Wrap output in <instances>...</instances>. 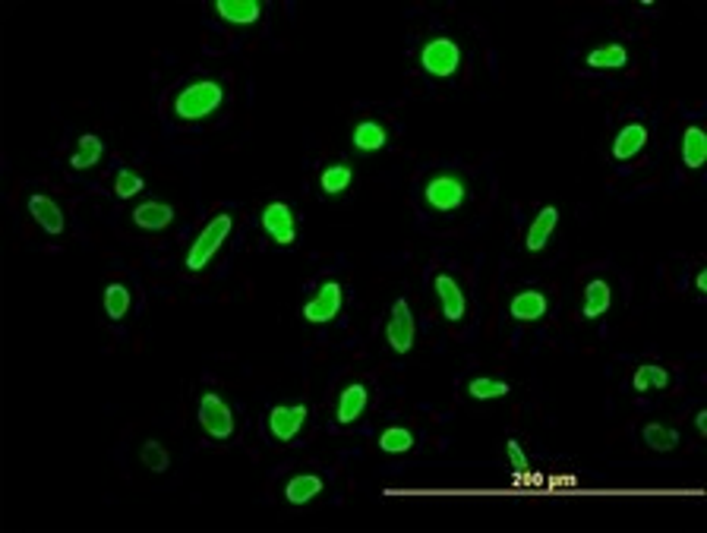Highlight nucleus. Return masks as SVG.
I'll return each instance as SVG.
<instances>
[{
    "mask_svg": "<svg viewBox=\"0 0 707 533\" xmlns=\"http://www.w3.org/2000/svg\"><path fill=\"white\" fill-rule=\"evenodd\" d=\"M508 392H512L508 382L496 379V376H477V379H471V385H467V394L474 401H496V398H506Z\"/></svg>",
    "mask_w": 707,
    "mask_h": 533,
    "instance_id": "nucleus-28",
    "label": "nucleus"
},
{
    "mask_svg": "<svg viewBox=\"0 0 707 533\" xmlns=\"http://www.w3.org/2000/svg\"><path fill=\"white\" fill-rule=\"evenodd\" d=\"M225 101V86L218 80H200L193 86H187L183 92H177L174 98V114H177V121H202L209 114H215Z\"/></svg>",
    "mask_w": 707,
    "mask_h": 533,
    "instance_id": "nucleus-1",
    "label": "nucleus"
},
{
    "mask_svg": "<svg viewBox=\"0 0 707 533\" xmlns=\"http://www.w3.org/2000/svg\"><path fill=\"white\" fill-rule=\"evenodd\" d=\"M609 307H613V287H609L603 278L587 281L584 309H581V316H584V319H601V316L609 313Z\"/></svg>",
    "mask_w": 707,
    "mask_h": 533,
    "instance_id": "nucleus-17",
    "label": "nucleus"
},
{
    "mask_svg": "<svg viewBox=\"0 0 707 533\" xmlns=\"http://www.w3.org/2000/svg\"><path fill=\"white\" fill-rule=\"evenodd\" d=\"M423 199H427L430 208H436V212H442V215L458 212L467 199V187L458 173H448V171L433 173L427 181V187H423Z\"/></svg>",
    "mask_w": 707,
    "mask_h": 533,
    "instance_id": "nucleus-3",
    "label": "nucleus"
},
{
    "mask_svg": "<svg viewBox=\"0 0 707 533\" xmlns=\"http://www.w3.org/2000/svg\"><path fill=\"white\" fill-rule=\"evenodd\" d=\"M647 146V127L644 123H626L613 140V158L616 161H632L635 155H641Z\"/></svg>",
    "mask_w": 707,
    "mask_h": 533,
    "instance_id": "nucleus-16",
    "label": "nucleus"
},
{
    "mask_svg": "<svg viewBox=\"0 0 707 533\" xmlns=\"http://www.w3.org/2000/svg\"><path fill=\"white\" fill-rule=\"evenodd\" d=\"M379 448L386 454H407L414 448V433L405 427H388L379 433Z\"/></svg>",
    "mask_w": 707,
    "mask_h": 533,
    "instance_id": "nucleus-29",
    "label": "nucleus"
},
{
    "mask_svg": "<svg viewBox=\"0 0 707 533\" xmlns=\"http://www.w3.org/2000/svg\"><path fill=\"white\" fill-rule=\"evenodd\" d=\"M133 221L136 227H142V231H165L167 224L174 221V206H167V202H142V206L133 208Z\"/></svg>",
    "mask_w": 707,
    "mask_h": 533,
    "instance_id": "nucleus-18",
    "label": "nucleus"
},
{
    "mask_svg": "<svg viewBox=\"0 0 707 533\" xmlns=\"http://www.w3.org/2000/svg\"><path fill=\"white\" fill-rule=\"evenodd\" d=\"M234 231V218L227 212L215 215L212 221H209L206 227L200 231V237H196L193 243H190L187 250V268L190 272H202V268L209 266V262L215 259V253L221 250V243H227V237H231Z\"/></svg>",
    "mask_w": 707,
    "mask_h": 533,
    "instance_id": "nucleus-2",
    "label": "nucleus"
},
{
    "mask_svg": "<svg viewBox=\"0 0 707 533\" xmlns=\"http://www.w3.org/2000/svg\"><path fill=\"white\" fill-rule=\"evenodd\" d=\"M506 454H508V464H512V470L518 473V477H521V473H527V467H531V464H527V454H524V448H521L518 439L506 442Z\"/></svg>",
    "mask_w": 707,
    "mask_h": 533,
    "instance_id": "nucleus-32",
    "label": "nucleus"
},
{
    "mask_svg": "<svg viewBox=\"0 0 707 533\" xmlns=\"http://www.w3.org/2000/svg\"><path fill=\"white\" fill-rule=\"evenodd\" d=\"M341 307H345V287L338 281H326L313 300L303 303V319L313 322V326H326L341 313Z\"/></svg>",
    "mask_w": 707,
    "mask_h": 533,
    "instance_id": "nucleus-8",
    "label": "nucleus"
},
{
    "mask_svg": "<svg viewBox=\"0 0 707 533\" xmlns=\"http://www.w3.org/2000/svg\"><path fill=\"white\" fill-rule=\"evenodd\" d=\"M549 309V300L543 291H534V287H527V291L515 293L512 303H508V313H512L515 322H537L543 319Z\"/></svg>",
    "mask_w": 707,
    "mask_h": 533,
    "instance_id": "nucleus-15",
    "label": "nucleus"
},
{
    "mask_svg": "<svg viewBox=\"0 0 707 533\" xmlns=\"http://www.w3.org/2000/svg\"><path fill=\"white\" fill-rule=\"evenodd\" d=\"M433 291L439 297V309H442V319L448 322H461L467 316V297L461 291V284L452 278V275L439 272L433 281Z\"/></svg>",
    "mask_w": 707,
    "mask_h": 533,
    "instance_id": "nucleus-10",
    "label": "nucleus"
},
{
    "mask_svg": "<svg viewBox=\"0 0 707 533\" xmlns=\"http://www.w3.org/2000/svg\"><path fill=\"white\" fill-rule=\"evenodd\" d=\"M707 161V133L701 127H688L682 133V165L688 171H698Z\"/></svg>",
    "mask_w": 707,
    "mask_h": 533,
    "instance_id": "nucleus-20",
    "label": "nucleus"
},
{
    "mask_svg": "<svg viewBox=\"0 0 707 533\" xmlns=\"http://www.w3.org/2000/svg\"><path fill=\"white\" fill-rule=\"evenodd\" d=\"M130 303H133V293H130V287L124 284V281H111V284L105 287V313H107V319H114V322L127 319Z\"/></svg>",
    "mask_w": 707,
    "mask_h": 533,
    "instance_id": "nucleus-24",
    "label": "nucleus"
},
{
    "mask_svg": "<svg viewBox=\"0 0 707 533\" xmlns=\"http://www.w3.org/2000/svg\"><path fill=\"white\" fill-rule=\"evenodd\" d=\"M386 341L395 353L414 351L417 322H414V313H411V303H407L405 297L392 303V313H388V326H386Z\"/></svg>",
    "mask_w": 707,
    "mask_h": 533,
    "instance_id": "nucleus-5",
    "label": "nucleus"
},
{
    "mask_svg": "<svg viewBox=\"0 0 707 533\" xmlns=\"http://www.w3.org/2000/svg\"><path fill=\"white\" fill-rule=\"evenodd\" d=\"M584 63L591 70H622V67H628V51H626V45H601V47H594V51H587V57H584Z\"/></svg>",
    "mask_w": 707,
    "mask_h": 533,
    "instance_id": "nucleus-19",
    "label": "nucleus"
},
{
    "mask_svg": "<svg viewBox=\"0 0 707 533\" xmlns=\"http://www.w3.org/2000/svg\"><path fill=\"white\" fill-rule=\"evenodd\" d=\"M367 404H370L367 385H363V382H351V385L338 394V404H335V420H338V427H351V423L361 420Z\"/></svg>",
    "mask_w": 707,
    "mask_h": 533,
    "instance_id": "nucleus-11",
    "label": "nucleus"
},
{
    "mask_svg": "<svg viewBox=\"0 0 707 533\" xmlns=\"http://www.w3.org/2000/svg\"><path fill=\"white\" fill-rule=\"evenodd\" d=\"M307 417V404H278L268 410V433H272L275 442H294L301 436Z\"/></svg>",
    "mask_w": 707,
    "mask_h": 533,
    "instance_id": "nucleus-9",
    "label": "nucleus"
},
{
    "mask_svg": "<svg viewBox=\"0 0 707 533\" xmlns=\"http://www.w3.org/2000/svg\"><path fill=\"white\" fill-rule=\"evenodd\" d=\"M694 429H698V436H707V410L694 413Z\"/></svg>",
    "mask_w": 707,
    "mask_h": 533,
    "instance_id": "nucleus-33",
    "label": "nucleus"
},
{
    "mask_svg": "<svg viewBox=\"0 0 707 533\" xmlns=\"http://www.w3.org/2000/svg\"><path fill=\"white\" fill-rule=\"evenodd\" d=\"M142 464L152 473H165L171 467V454H167V448L161 442H146L142 445Z\"/></svg>",
    "mask_w": 707,
    "mask_h": 533,
    "instance_id": "nucleus-31",
    "label": "nucleus"
},
{
    "mask_svg": "<svg viewBox=\"0 0 707 533\" xmlns=\"http://www.w3.org/2000/svg\"><path fill=\"white\" fill-rule=\"evenodd\" d=\"M200 423L215 442H227L234 436V410L215 392H206L200 398Z\"/></svg>",
    "mask_w": 707,
    "mask_h": 533,
    "instance_id": "nucleus-6",
    "label": "nucleus"
},
{
    "mask_svg": "<svg viewBox=\"0 0 707 533\" xmlns=\"http://www.w3.org/2000/svg\"><path fill=\"white\" fill-rule=\"evenodd\" d=\"M388 133L379 121H361L354 127V148H361V152H379L386 148Z\"/></svg>",
    "mask_w": 707,
    "mask_h": 533,
    "instance_id": "nucleus-25",
    "label": "nucleus"
},
{
    "mask_svg": "<svg viewBox=\"0 0 707 533\" xmlns=\"http://www.w3.org/2000/svg\"><path fill=\"white\" fill-rule=\"evenodd\" d=\"M319 493H322V477H316V473H301V477L287 480V486H285V499L291 502V505H307V502H313Z\"/></svg>",
    "mask_w": 707,
    "mask_h": 533,
    "instance_id": "nucleus-22",
    "label": "nucleus"
},
{
    "mask_svg": "<svg viewBox=\"0 0 707 533\" xmlns=\"http://www.w3.org/2000/svg\"><path fill=\"white\" fill-rule=\"evenodd\" d=\"M641 439H644L647 448H654V452H673L679 445V433L673 427H663V423H647L641 429Z\"/></svg>",
    "mask_w": 707,
    "mask_h": 533,
    "instance_id": "nucleus-27",
    "label": "nucleus"
},
{
    "mask_svg": "<svg viewBox=\"0 0 707 533\" xmlns=\"http://www.w3.org/2000/svg\"><path fill=\"white\" fill-rule=\"evenodd\" d=\"M101 155H105V142H101L95 133H86V136H80V142H76V152H73V158H70V167H73V171H89V167L98 165Z\"/></svg>",
    "mask_w": 707,
    "mask_h": 533,
    "instance_id": "nucleus-26",
    "label": "nucleus"
},
{
    "mask_svg": "<svg viewBox=\"0 0 707 533\" xmlns=\"http://www.w3.org/2000/svg\"><path fill=\"white\" fill-rule=\"evenodd\" d=\"M669 382H673V376H669V369L660 367V363H644V367H638L632 376L635 392H663V388H669Z\"/></svg>",
    "mask_w": 707,
    "mask_h": 533,
    "instance_id": "nucleus-21",
    "label": "nucleus"
},
{
    "mask_svg": "<svg viewBox=\"0 0 707 533\" xmlns=\"http://www.w3.org/2000/svg\"><path fill=\"white\" fill-rule=\"evenodd\" d=\"M142 190H146V181L133 171H121L117 173V181H114V196H117V199H133Z\"/></svg>",
    "mask_w": 707,
    "mask_h": 533,
    "instance_id": "nucleus-30",
    "label": "nucleus"
},
{
    "mask_svg": "<svg viewBox=\"0 0 707 533\" xmlns=\"http://www.w3.org/2000/svg\"><path fill=\"white\" fill-rule=\"evenodd\" d=\"M354 183V167L345 165V161H338V165H328L322 167L319 173V190L326 196H341L347 193V187Z\"/></svg>",
    "mask_w": 707,
    "mask_h": 533,
    "instance_id": "nucleus-23",
    "label": "nucleus"
},
{
    "mask_svg": "<svg viewBox=\"0 0 707 533\" xmlns=\"http://www.w3.org/2000/svg\"><path fill=\"white\" fill-rule=\"evenodd\" d=\"M262 231L272 237L278 247H294L297 243V215L287 202H268L262 208Z\"/></svg>",
    "mask_w": 707,
    "mask_h": 533,
    "instance_id": "nucleus-7",
    "label": "nucleus"
},
{
    "mask_svg": "<svg viewBox=\"0 0 707 533\" xmlns=\"http://www.w3.org/2000/svg\"><path fill=\"white\" fill-rule=\"evenodd\" d=\"M694 287H698V291H704V287H707V272H698V278H694Z\"/></svg>",
    "mask_w": 707,
    "mask_h": 533,
    "instance_id": "nucleus-34",
    "label": "nucleus"
},
{
    "mask_svg": "<svg viewBox=\"0 0 707 533\" xmlns=\"http://www.w3.org/2000/svg\"><path fill=\"white\" fill-rule=\"evenodd\" d=\"M212 10L218 13V20L231 22V26H253L262 20L260 0H215Z\"/></svg>",
    "mask_w": 707,
    "mask_h": 533,
    "instance_id": "nucleus-14",
    "label": "nucleus"
},
{
    "mask_svg": "<svg viewBox=\"0 0 707 533\" xmlns=\"http://www.w3.org/2000/svg\"><path fill=\"white\" fill-rule=\"evenodd\" d=\"M556 224H559V208L543 206L541 212H537V218H531V224H527V233H524L527 253H541V250L549 243V237H553Z\"/></svg>",
    "mask_w": 707,
    "mask_h": 533,
    "instance_id": "nucleus-12",
    "label": "nucleus"
},
{
    "mask_svg": "<svg viewBox=\"0 0 707 533\" xmlns=\"http://www.w3.org/2000/svg\"><path fill=\"white\" fill-rule=\"evenodd\" d=\"M421 67L436 80H448L458 73L461 67V47L452 38H433L423 45L421 51Z\"/></svg>",
    "mask_w": 707,
    "mask_h": 533,
    "instance_id": "nucleus-4",
    "label": "nucleus"
},
{
    "mask_svg": "<svg viewBox=\"0 0 707 533\" xmlns=\"http://www.w3.org/2000/svg\"><path fill=\"white\" fill-rule=\"evenodd\" d=\"M29 215H32V218L38 221L41 231L51 233V237L64 233V227H67V221H64L61 206H57V202H54L51 196H45V193L29 196Z\"/></svg>",
    "mask_w": 707,
    "mask_h": 533,
    "instance_id": "nucleus-13",
    "label": "nucleus"
}]
</instances>
